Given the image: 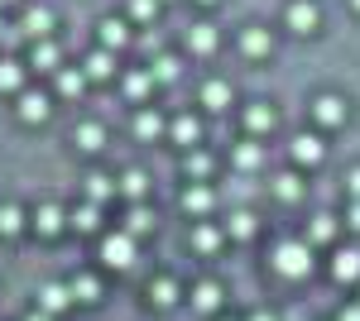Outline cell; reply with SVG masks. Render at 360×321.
<instances>
[{
	"instance_id": "6da1fadb",
	"label": "cell",
	"mask_w": 360,
	"mask_h": 321,
	"mask_svg": "<svg viewBox=\"0 0 360 321\" xmlns=\"http://www.w3.org/2000/svg\"><path fill=\"white\" fill-rule=\"evenodd\" d=\"M317 268V259H312V244L307 240H278L274 244V273H283V278H307Z\"/></svg>"
},
{
	"instance_id": "7a4b0ae2",
	"label": "cell",
	"mask_w": 360,
	"mask_h": 321,
	"mask_svg": "<svg viewBox=\"0 0 360 321\" xmlns=\"http://www.w3.org/2000/svg\"><path fill=\"white\" fill-rule=\"evenodd\" d=\"M101 264L106 268H130L135 264V235H130V230L101 235Z\"/></svg>"
},
{
	"instance_id": "3957f363",
	"label": "cell",
	"mask_w": 360,
	"mask_h": 321,
	"mask_svg": "<svg viewBox=\"0 0 360 321\" xmlns=\"http://www.w3.org/2000/svg\"><path fill=\"white\" fill-rule=\"evenodd\" d=\"M288 159H293V168H317V163L327 159V144H322V134H293L288 139Z\"/></svg>"
},
{
	"instance_id": "277c9868",
	"label": "cell",
	"mask_w": 360,
	"mask_h": 321,
	"mask_svg": "<svg viewBox=\"0 0 360 321\" xmlns=\"http://www.w3.org/2000/svg\"><path fill=\"white\" fill-rule=\"evenodd\" d=\"M307 115L322 125V130H336V125H346V115H351V106L341 101V96H332V91H322L312 106H307Z\"/></svg>"
},
{
	"instance_id": "5b68a950",
	"label": "cell",
	"mask_w": 360,
	"mask_h": 321,
	"mask_svg": "<svg viewBox=\"0 0 360 321\" xmlns=\"http://www.w3.org/2000/svg\"><path fill=\"white\" fill-rule=\"evenodd\" d=\"M178 202H183V211L193 216V221H202V216H212V207H217V192L207 188V183H188Z\"/></svg>"
},
{
	"instance_id": "8992f818",
	"label": "cell",
	"mask_w": 360,
	"mask_h": 321,
	"mask_svg": "<svg viewBox=\"0 0 360 321\" xmlns=\"http://www.w3.org/2000/svg\"><path fill=\"white\" fill-rule=\"evenodd\" d=\"M283 25L293 29V34H317V25H322V10H317L312 0H293V5H288V15H283Z\"/></svg>"
},
{
	"instance_id": "52a82bcc",
	"label": "cell",
	"mask_w": 360,
	"mask_h": 321,
	"mask_svg": "<svg viewBox=\"0 0 360 321\" xmlns=\"http://www.w3.org/2000/svg\"><path fill=\"white\" fill-rule=\"evenodd\" d=\"M15 101H20V106H15V115H20V120H25V125H39V120H49V91H20V96H15Z\"/></svg>"
},
{
	"instance_id": "ba28073f",
	"label": "cell",
	"mask_w": 360,
	"mask_h": 321,
	"mask_svg": "<svg viewBox=\"0 0 360 321\" xmlns=\"http://www.w3.org/2000/svg\"><path fill=\"white\" fill-rule=\"evenodd\" d=\"M168 139H173L178 149H197V144H202V120H197L193 110H183V115L168 125Z\"/></svg>"
},
{
	"instance_id": "9c48e42d",
	"label": "cell",
	"mask_w": 360,
	"mask_h": 321,
	"mask_svg": "<svg viewBox=\"0 0 360 321\" xmlns=\"http://www.w3.org/2000/svg\"><path fill=\"white\" fill-rule=\"evenodd\" d=\"M188 297H193V312H202V317H217V312H221V302H226L221 283H212V278H202Z\"/></svg>"
},
{
	"instance_id": "30bf717a",
	"label": "cell",
	"mask_w": 360,
	"mask_h": 321,
	"mask_svg": "<svg viewBox=\"0 0 360 321\" xmlns=\"http://www.w3.org/2000/svg\"><path fill=\"white\" fill-rule=\"evenodd\" d=\"M44 240H53V235H63L68 230V216H63V207H53V202H44L39 211H34V221H29Z\"/></svg>"
},
{
	"instance_id": "8fae6325",
	"label": "cell",
	"mask_w": 360,
	"mask_h": 321,
	"mask_svg": "<svg viewBox=\"0 0 360 321\" xmlns=\"http://www.w3.org/2000/svg\"><path fill=\"white\" fill-rule=\"evenodd\" d=\"M221 240H226V230H221V225H212L207 216L197 221V225H193V235H188V244H193L197 254H217V249H221Z\"/></svg>"
},
{
	"instance_id": "7c38bea8",
	"label": "cell",
	"mask_w": 360,
	"mask_h": 321,
	"mask_svg": "<svg viewBox=\"0 0 360 321\" xmlns=\"http://www.w3.org/2000/svg\"><path fill=\"white\" fill-rule=\"evenodd\" d=\"M278 125V110L269 106V101H250L245 106V130L255 134V139H259V134H269Z\"/></svg>"
},
{
	"instance_id": "4fadbf2b",
	"label": "cell",
	"mask_w": 360,
	"mask_h": 321,
	"mask_svg": "<svg viewBox=\"0 0 360 321\" xmlns=\"http://www.w3.org/2000/svg\"><path fill=\"white\" fill-rule=\"evenodd\" d=\"M29 67H39V72H58L63 67V53H58L53 39H34L29 44Z\"/></svg>"
},
{
	"instance_id": "5bb4252c",
	"label": "cell",
	"mask_w": 360,
	"mask_h": 321,
	"mask_svg": "<svg viewBox=\"0 0 360 321\" xmlns=\"http://www.w3.org/2000/svg\"><path fill=\"white\" fill-rule=\"evenodd\" d=\"M20 34H29V39H49V34H53V10H44V5H29L25 20H20Z\"/></svg>"
},
{
	"instance_id": "9a60e30c",
	"label": "cell",
	"mask_w": 360,
	"mask_h": 321,
	"mask_svg": "<svg viewBox=\"0 0 360 321\" xmlns=\"http://www.w3.org/2000/svg\"><path fill=\"white\" fill-rule=\"evenodd\" d=\"M82 72H86V81H111V77H115V53H111V48L86 53V58H82Z\"/></svg>"
},
{
	"instance_id": "2e32d148",
	"label": "cell",
	"mask_w": 360,
	"mask_h": 321,
	"mask_svg": "<svg viewBox=\"0 0 360 321\" xmlns=\"http://www.w3.org/2000/svg\"><path fill=\"white\" fill-rule=\"evenodd\" d=\"M68 293H72V302L91 307V302H101V278L96 273H72L68 278Z\"/></svg>"
},
{
	"instance_id": "e0dca14e",
	"label": "cell",
	"mask_w": 360,
	"mask_h": 321,
	"mask_svg": "<svg viewBox=\"0 0 360 321\" xmlns=\"http://www.w3.org/2000/svg\"><path fill=\"white\" fill-rule=\"evenodd\" d=\"M269 188H274V197H278V202H303V197H307V183H303V173H298V168L278 173V178L269 183Z\"/></svg>"
},
{
	"instance_id": "ac0fdd59",
	"label": "cell",
	"mask_w": 360,
	"mask_h": 321,
	"mask_svg": "<svg viewBox=\"0 0 360 321\" xmlns=\"http://www.w3.org/2000/svg\"><path fill=\"white\" fill-rule=\"evenodd\" d=\"M269 48H274V34L264 25H250L245 34H240V53L245 58H269Z\"/></svg>"
},
{
	"instance_id": "d6986e66",
	"label": "cell",
	"mask_w": 360,
	"mask_h": 321,
	"mask_svg": "<svg viewBox=\"0 0 360 321\" xmlns=\"http://www.w3.org/2000/svg\"><path fill=\"white\" fill-rule=\"evenodd\" d=\"M231 163H236V168H240V173H255V168H259V163H264V144H259V139H255V134H250V139H240V144H236V149H231Z\"/></svg>"
},
{
	"instance_id": "ffe728a7",
	"label": "cell",
	"mask_w": 360,
	"mask_h": 321,
	"mask_svg": "<svg viewBox=\"0 0 360 321\" xmlns=\"http://www.w3.org/2000/svg\"><path fill=\"white\" fill-rule=\"evenodd\" d=\"M68 225H72L77 235H96V230H101V207H96V202L72 207V211H68Z\"/></svg>"
},
{
	"instance_id": "44dd1931",
	"label": "cell",
	"mask_w": 360,
	"mask_h": 321,
	"mask_svg": "<svg viewBox=\"0 0 360 321\" xmlns=\"http://www.w3.org/2000/svg\"><path fill=\"white\" fill-rule=\"evenodd\" d=\"M332 278L336 283H360V249H336L332 254Z\"/></svg>"
},
{
	"instance_id": "7402d4cb",
	"label": "cell",
	"mask_w": 360,
	"mask_h": 321,
	"mask_svg": "<svg viewBox=\"0 0 360 321\" xmlns=\"http://www.w3.org/2000/svg\"><path fill=\"white\" fill-rule=\"evenodd\" d=\"M115 197H120V183H115L111 173H91V178H86V202L106 207V202H115Z\"/></svg>"
},
{
	"instance_id": "603a6c76",
	"label": "cell",
	"mask_w": 360,
	"mask_h": 321,
	"mask_svg": "<svg viewBox=\"0 0 360 321\" xmlns=\"http://www.w3.org/2000/svg\"><path fill=\"white\" fill-rule=\"evenodd\" d=\"M221 230H226V240H255V230H259V216L240 207V211H231V221H226Z\"/></svg>"
},
{
	"instance_id": "cb8c5ba5",
	"label": "cell",
	"mask_w": 360,
	"mask_h": 321,
	"mask_svg": "<svg viewBox=\"0 0 360 321\" xmlns=\"http://www.w3.org/2000/svg\"><path fill=\"white\" fill-rule=\"evenodd\" d=\"M115 183H120V197H125V202H144V197H149V188H154L144 168H130V173H120Z\"/></svg>"
},
{
	"instance_id": "d4e9b609",
	"label": "cell",
	"mask_w": 360,
	"mask_h": 321,
	"mask_svg": "<svg viewBox=\"0 0 360 321\" xmlns=\"http://www.w3.org/2000/svg\"><path fill=\"white\" fill-rule=\"evenodd\" d=\"M120 91H125L130 101H149V91H154V77H149V67H130V72L120 77Z\"/></svg>"
},
{
	"instance_id": "484cf974",
	"label": "cell",
	"mask_w": 360,
	"mask_h": 321,
	"mask_svg": "<svg viewBox=\"0 0 360 321\" xmlns=\"http://www.w3.org/2000/svg\"><path fill=\"white\" fill-rule=\"evenodd\" d=\"M39 307H44L49 317L68 312V307H72V293H68V283H44V288H39Z\"/></svg>"
},
{
	"instance_id": "4316f807",
	"label": "cell",
	"mask_w": 360,
	"mask_h": 321,
	"mask_svg": "<svg viewBox=\"0 0 360 321\" xmlns=\"http://www.w3.org/2000/svg\"><path fill=\"white\" fill-rule=\"evenodd\" d=\"M303 240L312 244V249H317V244H332L336 240V216L332 211H317L312 221H307V235H303Z\"/></svg>"
},
{
	"instance_id": "83f0119b",
	"label": "cell",
	"mask_w": 360,
	"mask_h": 321,
	"mask_svg": "<svg viewBox=\"0 0 360 321\" xmlns=\"http://www.w3.org/2000/svg\"><path fill=\"white\" fill-rule=\"evenodd\" d=\"M96 39H101V48H125V44H130V25H125V20H101V25H96Z\"/></svg>"
},
{
	"instance_id": "f1b7e54d",
	"label": "cell",
	"mask_w": 360,
	"mask_h": 321,
	"mask_svg": "<svg viewBox=\"0 0 360 321\" xmlns=\"http://www.w3.org/2000/svg\"><path fill=\"white\" fill-rule=\"evenodd\" d=\"M0 91H5V96H20V91H25V63L0 58Z\"/></svg>"
},
{
	"instance_id": "f546056e",
	"label": "cell",
	"mask_w": 360,
	"mask_h": 321,
	"mask_svg": "<svg viewBox=\"0 0 360 321\" xmlns=\"http://www.w3.org/2000/svg\"><path fill=\"white\" fill-rule=\"evenodd\" d=\"M72 144H77L82 154H96V149H106V130H101L96 120H86V125L72 130Z\"/></svg>"
},
{
	"instance_id": "4dcf8cb0",
	"label": "cell",
	"mask_w": 360,
	"mask_h": 321,
	"mask_svg": "<svg viewBox=\"0 0 360 321\" xmlns=\"http://www.w3.org/2000/svg\"><path fill=\"white\" fill-rule=\"evenodd\" d=\"M212 168H217V163H212V154H202V149H188V154H183V173H188V183H207Z\"/></svg>"
},
{
	"instance_id": "1f68e13d",
	"label": "cell",
	"mask_w": 360,
	"mask_h": 321,
	"mask_svg": "<svg viewBox=\"0 0 360 321\" xmlns=\"http://www.w3.org/2000/svg\"><path fill=\"white\" fill-rule=\"evenodd\" d=\"M144 293H149V302H154V307H178V283H173V278H149V288H144Z\"/></svg>"
},
{
	"instance_id": "d6a6232c",
	"label": "cell",
	"mask_w": 360,
	"mask_h": 321,
	"mask_svg": "<svg viewBox=\"0 0 360 321\" xmlns=\"http://www.w3.org/2000/svg\"><path fill=\"white\" fill-rule=\"evenodd\" d=\"M207 110H226L231 106V81H221V77H212L207 86H202V96H197Z\"/></svg>"
},
{
	"instance_id": "836d02e7",
	"label": "cell",
	"mask_w": 360,
	"mask_h": 321,
	"mask_svg": "<svg viewBox=\"0 0 360 321\" xmlns=\"http://www.w3.org/2000/svg\"><path fill=\"white\" fill-rule=\"evenodd\" d=\"M125 230H130V235H149V230H154V211H149V207H144V202H130V211H125Z\"/></svg>"
},
{
	"instance_id": "e575fe53",
	"label": "cell",
	"mask_w": 360,
	"mask_h": 321,
	"mask_svg": "<svg viewBox=\"0 0 360 321\" xmlns=\"http://www.w3.org/2000/svg\"><path fill=\"white\" fill-rule=\"evenodd\" d=\"M188 48H193L197 58L217 53V29H212V25H193V29H188Z\"/></svg>"
},
{
	"instance_id": "d590c367",
	"label": "cell",
	"mask_w": 360,
	"mask_h": 321,
	"mask_svg": "<svg viewBox=\"0 0 360 321\" xmlns=\"http://www.w3.org/2000/svg\"><path fill=\"white\" fill-rule=\"evenodd\" d=\"M82 91H86L82 67H58V96H82Z\"/></svg>"
},
{
	"instance_id": "8d00e7d4",
	"label": "cell",
	"mask_w": 360,
	"mask_h": 321,
	"mask_svg": "<svg viewBox=\"0 0 360 321\" xmlns=\"http://www.w3.org/2000/svg\"><path fill=\"white\" fill-rule=\"evenodd\" d=\"M164 130H168V125H164V115H159V110H139V115H135V134L144 139V144H149V139H159Z\"/></svg>"
},
{
	"instance_id": "74e56055",
	"label": "cell",
	"mask_w": 360,
	"mask_h": 321,
	"mask_svg": "<svg viewBox=\"0 0 360 321\" xmlns=\"http://www.w3.org/2000/svg\"><path fill=\"white\" fill-rule=\"evenodd\" d=\"M149 77H154V81H178V77H183V63H178L173 53H159L154 63H149Z\"/></svg>"
},
{
	"instance_id": "f35d334b",
	"label": "cell",
	"mask_w": 360,
	"mask_h": 321,
	"mask_svg": "<svg viewBox=\"0 0 360 321\" xmlns=\"http://www.w3.org/2000/svg\"><path fill=\"white\" fill-rule=\"evenodd\" d=\"M25 225H29V221H25V211H20L15 202H10V207H0V235H20Z\"/></svg>"
},
{
	"instance_id": "ab89813d",
	"label": "cell",
	"mask_w": 360,
	"mask_h": 321,
	"mask_svg": "<svg viewBox=\"0 0 360 321\" xmlns=\"http://www.w3.org/2000/svg\"><path fill=\"white\" fill-rule=\"evenodd\" d=\"M130 15H135L139 25H154V15H159V0H130Z\"/></svg>"
},
{
	"instance_id": "60d3db41",
	"label": "cell",
	"mask_w": 360,
	"mask_h": 321,
	"mask_svg": "<svg viewBox=\"0 0 360 321\" xmlns=\"http://www.w3.org/2000/svg\"><path fill=\"white\" fill-rule=\"evenodd\" d=\"M346 225L360 235V197H351V207H346Z\"/></svg>"
},
{
	"instance_id": "b9f144b4",
	"label": "cell",
	"mask_w": 360,
	"mask_h": 321,
	"mask_svg": "<svg viewBox=\"0 0 360 321\" xmlns=\"http://www.w3.org/2000/svg\"><path fill=\"white\" fill-rule=\"evenodd\" d=\"M346 192H351V197H360V168H351V173H346Z\"/></svg>"
},
{
	"instance_id": "7bdbcfd3",
	"label": "cell",
	"mask_w": 360,
	"mask_h": 321,
	"mask_svg": "<svg viewBox=\"0 0 360 321\" xmlns=\"http://www.w3.org/2000/svg\"><path fill=\"white\" fill-rule=\"evenodd\" d=\"M336 321H360V302H351V307H341V312H336Z\"/></svg>"
},
{
	"instance_id": "ee69618b",
	"label": "cell",
	"mask_w": 360,
	"mask_h": 321,
	"mask_svg": "<svg viewBox=\"0 0 360 321\" xmlns=\"http://www.w3.org/2000/svg\"><path fill=\"white\" fill-rule=\"evenodd\" d=\"M245 321H278V317H274V312H250Z\"/></svg>"
},
{
	"instance_id": "f6af8a7d",
	"label": "cell",
	"mask_w": 360,
	"mask_h": 321,
	"mask_svg": "<svg viewBox=\"0 0 360 321\" xmlns=\"http://www.w3.org/2000/svg\"><path fill=\"white\" fill-rule=\"evenodd\" d=\"M25 321H53V317H49V312H44V307H39V312H29Z\"/></svg>"
},
{
	"instance_id": "bcb514c9",
	"label": "cell",
	"mask_w": 360,
	"mask_h": 321,
	"mask_svg": "<svg viewBox=\"0 0 360 321\" xmlns=\"http://www.w3.org/2000/svg\"><path fill=\"white\" fill-rule=\"evenodd\" d=\"M197 5H217V0H197Z\"/></svg>"
},
{
	"instance_id": "7dc6e473",
	"label": "cell",
	"mask_w": 360,
	"mask_h": 321,
	"mask_svg": "<svg viewBox=\"0 0 360 321\" xmlns=\"http://www.w3.org/2000/svg\"><path fill=\"white\" fill-rule=\"evenodd\" d=\"M0 5H15V0H0Z\"/></svg>"
},
{
	"instance_id": "c3c4849f",
	"label": "cell",
	"mask_w": 360,
	"mask_h": 321,
	"mask_svg": "<svg viewBox=\"0 0 360 321\" xmlns=\"http://www.w3.org/2000/svg\"><path fill=\"white\" fill-rule=\"evenodd\" d=\"M0 34H5V20H0Z\"/></svg>"
},
{
	"instance_id": "681fc988",
	"label": "cell",
	"mask_w": 360,
	"mask_h": 321,
	"mask_svg": "<svg viewBox=\"0 0 360 321\" xmlns=\"http://www.w3.org/2000/svg\"><path fill=\"white\" fill-rule=\"evenodd\" d=\"M351 5H356V10H360V0H351Z\"/></svg>"
},
{
	"instance_id": "f907efd6",
	"label": "cell",
	"mask_w": 360,
	"mask_h": 321,
	"mask_svg": "<svg viewBox=\"0 0 360 321\" xmlns=\"http://www.w3.org/2000/svg\"><path fill=\"white\" fill-rule=\"evenodd\" d=\"M217 321H231V317H217Z\"/></svg>"
}]
</instances>
